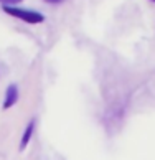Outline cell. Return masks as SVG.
<instances>
[{"label":"cell","instance_id":"1","mask_svg":"<svg viewBox=\"0 0 155 160\" xmlns=\"http://www.w3.org/2000/svg\"><path fill=\"white\" fill-rule=\"evenodd\" d=\"M3 12L10 17H15V18H18L25 23H30V25H38V23L45 22V17L35 10H27L20 7H3Z\"/></svg>","mask_w":155,"mask_h":160},{"label":"cell","instance_id":"2","mask_svg":"<svg viewBox=\"0 0 155 160\" xmlns=\"http://www.w3.org/2000/svg\"><path fill=\"white\" fill-rule=\"evenodd\" d=\"M18 96H20L18 86L13 84V82L8 84L7 86V91H5V96H3V106H2V108L3 109H10L12 106H15L17 101H18Z\"/></svg>","mask_w":155,"mask_h":160},{"label":"cell","instance_id":"3","mask_svg":"<svg viewBox=\"0 0 155 160\" xmlns=\"http://www.w3.org/2000/svg\"><path fill=\"white\" fill-rule=\"evenodd\" d=\"M35 127H37V119H30L25 130H23L22 139H20V152L25 150L27 145L30 144V140H32V137H33V132H35Z\"/></svg>","mask_w":155,"mask_h":160},{"label":"cell","instance_id":"4","mask_svg":"<svg viewBox=\"0 0 155 160\" xmlns=\"http://www.w3.org/2000/svg\"><path fill=\"white\" fill-rule=\"evenodd\" d=\"M23 0H0V3L3 5V7H13L15 3H20Z\"/></svg>","mask_w":155,"mask_h":160},{"label":"cell","instance_id":"5","mask_svg":"<svg viewBox=\"0 0 155 160\" xmlns=\"http://www.w3.org/2000/svg\"><path fill=\"white\" fill-rule=\"evenodd\" d=\"M43 2H46V3H53V5H58V3H63L64 0H43Z\"/></svg>","mask_w":155,"mask_h":160},{"label":"cell","instance_id":"6","mask_svg":"<svg viewBox=\"0 0 155 160\" xmlns=\"http://www.w3.org/2000/svg\"><path fill=\"white\" fill-rule=\"evenodd\" d=\"M150 2H153V3H155V0H150Z\"/></svg>","mask_w":155,"mask_h":160}]
</instances>
